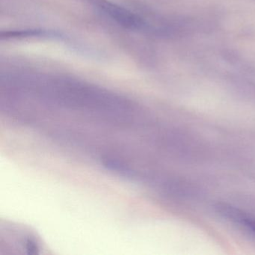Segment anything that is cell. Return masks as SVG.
<instances>
[{
    "label": "cell",
    "mask_w": 255,
    "mask_h": 255,
    "mask_svg": "<svg viewBox=\"0 0 255 255\" xmlns=\"http://www.w3.org/2000/svg\"><path fill=\"white\" fill-rule=\"evenodd\" d=\"M25 246H26V249L29 255H36L38 253L39 249H38V244H37L36 242L34 241L32 239H27L26 243H25Z\"/></svg>",
    "instance_id": "cell-3"
},
{
    "label": "cell",
    "mask_w": 255,
    "mask_h": 255,
    "mask_svg": "<svg viewBox=\"0 0 255 255\" xmlns=\"http://www.w3.org/2000/svg\"><path fill=\"white\" fill-rule=\"evenodd\" d=\"M87 2L96 8L100 12L127 29L141 30L147 26L142 17L109 0H87Z\"/></svg>",
    "instance_id": "cell-1"
},
{
    "label": "cell",
    "mask_w": 255,
    "mask_h": 255,
    "mask_svg": "<svg viewBox=\"0 0 255 255\" xmlns=\"http://www.w3.org/2000/svg\"><path fill=\"white\" fill-rule=\"evenodd\" d=\"M219 211L223 213L225 216L230 218L232 220L236 221L238 223L241 224L243 226L247 228L248 231L253 233L255 235V221L249 218V216L243 214V213L236 210V209L231 208V207H226L222 206L219 207Z\"/></svg>",
    "instance_id": "cell-2"
}]
</instances>
